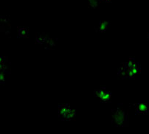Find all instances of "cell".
Returning a JSON list of instances; mask_svg holds the SVG:
<instances>
[{
  "label": "cell",
  "mask_w": 149,
  "mask_h": 134,
  "mask_svg": "<svg viewBox=\"0 0 149 134\" xmlns=\"http://www.w3.org/2000/svg\"><path fill=\"white\" fill-rule=\"evenodd\" d=\"M59 117L62 120H71L75 117V110L71 109L70 105L59 106Z\"/></svg>",
  "instance_id": "1"
},
{
  "label": "cell",
  "mask_w": 149,
  "mask_h": 134,
  "mask_svg": "<svg viewBox=\"0 0 149 134\" xmlns=\"http://www.w3.org/2000/svg\"><path fill=\"white\" fill-rule=\"evenodd\" d=\"M125 112L121 106H118L117 110H113V122L116 126H120L123 125L125 120Z\"/></svg>",
  "instance_id": "2"
},
{
  "label": "cell",
  "mask_w": 149,
  "mask_h": 134,
  "mask_svg": "<svg viewBox=\"0 0 149 134\" xmlns=\"http://www.w3.org/2000/svg\"><path fill=\"white\" fill-rule=\"evenodd\" d=\"M94 93H95V96L100 99V101L104 102V103H107L111 99V94L109 92H106L104 88H100V89L95 90Z\"/></svg>",
  "instance_id": "3"
},
{
  "label": "cell",
  "mask_w": 149,
  "mask_h": 134,
  "mask_svg": "<svg viewBox=\"0 0 149 134\" xmlns=\"http://www.w3.org/2000/svg\"><path fill=\"white\" fill-rule=\"evenodd\" d=\"M135 107L136 109V114L138 113H142V114H147L149 110V107L145 103H138L135 105Z\"/></svg>",
  "instance_id": "4"
},
{
  "label": "cell",
  "mask_w": 149,
  "mask_h": 134,
  "mask_svg": "<svg viewBox=\"0 0 149 134\" xmlns=\"http://www.w3.org/2000/svg\"><path fill=\"white\" fill-rule=\"evenodd\" d=\"M108 25H109V22H106V21H102L100 22V24H99V27H98V30L101 33H103L104 31H106L108 28Z\"/></svg>",
  "instance_id": "5"
},
{
  "label": "cell",
  "mask_w": 149,
  "mask_h": 134,
  "mask_svg": "<svg viewBox=\"0 0 149 134\" xmlns=\"http://www.w3.org/2000/svg\"><path fill=\"white\" fill-rule=\"evenodd\" d=\"M135 64H136V63H135L134 59L130 58L128 61L125 63V68H130V67H132V66H134Z\"/></svg>",
  "instance_id": "6"
},
{
  "label": "cell",
  "mask_w": 149,
  "mask_h": 134,
  "mask_svg": "<svg viewBox=\"0 0 149 134\" xmlns=\"http://www.w3.org/2000/svg\"><path fill=\"white\" fill-rule=\"evenodd\" d=\"M19 34L20 36H27V34H28V30L26 28L19 29Z\"/></svg>",
  "instance_id": "7"
},
{
  "label": "cell",
  "mask_w": 149,
  "mask_h": 134,
  "mask_svg": "<svg viewBox=\"0 0 149 134\" xmlns=\"http://www.w3.org/2000/svg\"><path fill=\"white\" fill-rule=\"evenodd\" d=\"M98 2H99L98 0H89V5L93 8H97V5H98Z\"/></svg>",
  "instance_id": "8"
},
{
  "label": "cell",
  "mask_w": 149,
  "mask_h": 134,
  "mask_svg": "<svg viewBox=\"0 0 149 134\" xmlns=\"http://www.w3.org/2000/svg\"><path fill=\"white\" fill-rule=\"evenodd\" d=\"M5 68V64H4V58L0 57V70H3Z\"/></svg>",
  "instance_id": "9"
},
{
  "label": "cell",
  "mask_w": 149,
  "mask_h": 134,
  "mask_svg": "<svg viewBox=\"0 0 149 134\" xmlns=\"http://www.w3.org/2000/svg\"><path fill=\"white\" fill-rule=\"evenodd\" d=\"M5 74H4V73L2 72V70H0V81L2 83H4L5 82Z\"/></svg>",
  "instance_id": "10"
},
{
  "label": "cell",
  "mask_w": 149,
  "mask_h": 134,
  "mask_svg": "<svg viewBox=\"0 0 149 134\" xmlns=\"http://www.w3.org/2000/svg\"><path fill=\"white\" fill-rule=\"evenodd\" d=\"M45 38H46V35H39V38H38V41L41 43H43L45 41Z\"/></svg>",
  "instance_id": "11"
},
{
  "label": "cell",
  "mask_w": 149,
  "mask_h": 134,
  "mask_svg": "<svg viewBox=\"0 0 149 134\" xmlns=\"http://www.w3.org/2000/svg\"><path fill=\"white\" fill-rule=\"evenodd\" d=\"M103 1H106V2H110L111 0H103Z\"/></svg>",
  "instance_id": "12"
},
{
  "label": "cell",
  "mask_w": 149,
  "mask_h": 134,
  "mask_svg": "<svg viewBox=\"0 0 149 134\" xmlns=\"http://www.w3.org/2000/svg\"><path fill=\"white\" fill-rule=\"evenodd\" d=\"M148 39H149V34H148Z\"/></svg>",
  "instance_id": "13"
}]
</instances>
